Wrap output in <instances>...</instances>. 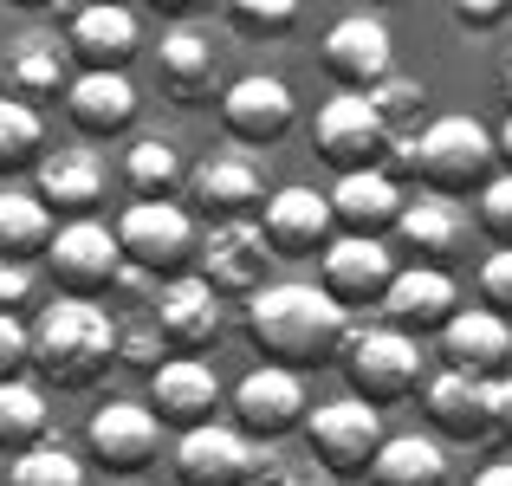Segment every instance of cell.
<instances>
[{"instance_id":"cell-1","label":"cell","mask_w":512,"mask_h":486,"mask_svg":"<svg viewBox=\"0 0 512 486\" xmlns=\"http://www.w3.org/2000/svg\"><path fill=\"white\" fill-rule=\"evenodd\" d=\"M240 331L279 370H318V363H338L344 337H350V312L331 305L312 279H266L260 292L240 299Z\"/></svg>"},{"instance_id":"cell-2","label":"cell","mask_w":512,"mask_h":486,"mask_svg":"<svg viewBox=\"0 0 512 486\" xmlns=\"http://www.w3.org/2000/svg\"><path fill=\"white\" fill-rule=\"evenodd\" d=\"M117 363V318L98 299H46L26 324V370L46 389H98Z\"/></svg>"},{"instance_id":"cell-3","label":"cell","mask_w":512,"mask_h":486,"mask_svg":"<svg viewBox=\"0 0 512 486\" xmlns=\"http://www.w3.org/2000/svg\"><path fill=\"white\" fill-rule=\"evenodd\" d=\"M383 169L389 175H415L428 195L467 201L493 169H500V156H493V130L480 124V117L448 111V117H435V124H422L415 137H396V143H389V162H383Z\"/></svg>"},{"instance_id":"cell-4","label":"cell","mask_w":512,"mask_h":486,"mask_svg":"<svg viewBox=\"0 0 512 486\" xmlns=\"http://www.w3.org/2000/svg\"><path fill=\"white\" fill-rule=\"evenodd\" d=\"M338 363H344L350 396L376 402V409L409 402L415 389H422V337L389 331V324H363V331H350L344 350H338Z\"/></svg>"},{"instance_id":"cell-5","label":"cell","mask_w":512,"mask_h":486,"mask_svg":"<svg viewBox=\"0 0 512 486\" xmlns=\"http://www.w3.org/2000/svg\"><path fill=\"white\" fill-rule=\"evenodd\" d=\"M46 273L65 299H104L111 286H124V247H117V227L98 221V214H78V221H59L46 240Z\"/></svg>"},{"instance_id":"cell-6","label":"cell","mask_w":512,"mask_h":486,"mask_svg":"<svg viewBox=\"0 0 512 486\" xmlns=\"http://www.w3.org/2000/svg\"><path fill=\"white\" fill-rule=\"evenodd\" d=\"M383 409L376 402H318V409H305V454L318 461V474L325 480H357L370 474L376 448H383Z\"/></svg>"},{"instance_id":"cell-7","label":"cell","mask_w":512,"mask_h":486,"mask_svg":"<svg viewBox=\"0 0 512 486\" xmlns=\"http://www.w3.org/2000/svg\"><path fill=\"white\" fill-rule=\"evenodd\" d=\"M117 247H124V266L143 279H175L195 266V214L182 201H130L117 214Z\"/></svg>"},{"instance_id":"cell-8","label":"cell","mask_w":512,"mask_h":486,"mask_svg":"<svg viewBox=\"0 0 512 486\" xmlns=\"http://www.w3.org/2000/svg\"><path fill=\"white\" fill-rule=\"evenodd\" d=\"M227 409H234V428L253 441V448H279L286 435H299V428H305L312 396H305V376H299V370L260 363V370H247V376L234 383Z\"/></svg>"},{"instance_id":"cell-9","label":"cell","mask_w":512,"mask_h":486,"mask_svg":"<svg viewBox=\"0 0 512 486\" xmlns=\"http://www.w3.org/2000/svg\"><path fill=\"white\" fill-rule=\"evenodd\" d=\"M292 124H299V98H292L286 78L273 72H247L234 78V85L221 91V130L234 150H273V143L292 137Z\"/></svg>"},{"instance_id":"cell-10","label":"cell","mask_w":512,"mask_h":486,"mask_svg":"<svg viewBox=\"0 0 512 486\" xmlns=\"http://www.w3.org/2000/svg\"><path fill=\"white\" fill-rule=\"evenodd\" d=\"M85 448L111 480H137L163 461V422L150 415V402H98L85 422Z\"/></svg>"},{"instance_id":"cell-11","label":"cell","mask_w":512,"mask_h":486,"mask_svg":"<svg viewBox=\"0 0 512 486\" xmlns=\"http://www.w3.org/2000/svg\"><path fill=\"white\" fill-rule=\"evenodd\" d=\"M389 143H396V137L383 130V117H376V104L363 98V91H338V98H325V104H318V117H312V150L325 156L338 175L383 169Z\"/></svg>"},{"instance_id":"cell-12","label":"cell","mask_w":512,"mask_h":486,"mask_svg":"<svg viewBox=\"0 0 512 486\" xmlns=\"http://www.w3.org/2000/svg\"><path fill=\"white\" fill-rule=\"evenodd\" d=\"M253 467H260V448L240 435L234 422H201V428H182L169 448V474L175 486H247Z\"/></svg>"},{"instance_id":"cell-13","label":"cell","mask_w":512,"mask_h":486,"mask_svg":"<svg viewBox=\"0 0 512 486\" xmlns=\"http://www.w3.org/2000/svg\"><path fill=\"white\" fill-rule=\"evenodd\" d=\"M396 279V247L370 234H338L325 253H318V292L344 312H370L376 299Z\"/></svg>"},{"instance_id":"cell-14","label":"cell","mask_w":512,"mask_h":486,"mask_svg":"<svg viewBox=\"0 0 512 486\" xmlns=\"http://www.w3.org/2000/svg\"><path fill=\"white\" fill-rule=\"evenodd\" d=\"M195 273L208 279L221 299H247L273 279V247H266L260 221H214L208 240H195Z\"/></svg>"},{"instance_id":"cell-15","label":"cell","mask_w":512,"mask_h":486,"mask_svg":"<svg viewBox=\"0 0 512 486\" xmlns=\"http://www.w3.org/2000/svg\"><path fill=\"white\" fill-rule=\"evenodd\" d=\"M182 182H188V208L208 214V227L214 221H253V214H260V201H266V175H260V162H253L247 150H214V156H201Z\"/></svg>"},{"instance_id":"cell-16","label":"cell","mask_w":512,"mask_h":486,"mask_svg":"<svg viewBox=\"0 0 512 486\" xmlns=\"http://www.w3.org/2000/svg\"><path fill=\"white\" fill-rule=\"evenodd\" d=\"M260 234L266 247H273V260H318V253L338 240V221H331V201L318 195V188H273V195L260 201Z\"/></svg>"},{"instance_id":"cell-17","label":"cell","mask_w":512,"mask_h":486,"mask_svg":"<svg viewBox=\"0 0 512 486\" xmlns=\"http://www.w3.org/2000/svg\"><path fill=\"white\" fill-rule=\"evenodd\" d=\"M150 318H156V331H163V344L175 350V357H201V350L221 337L227 305H221V292H214L201 273H175V279L156 286Z\"/></svg>"},{"instance_id":"cell-18","label":"cell","mask_w":512,"mask_h":486,"mask_svg":"<svg viewBox=\"0 0 512 486\" xmlns=\"http://www.w3.org/2000/svg\"><path fill=\"white\" fill-rule=\"evenodd\" d=\"M143 46V26L124 0H85L65 26V52H72L78 72H130Z\"/></svg>"},{"instance_id":"cell-19","label":"cell","mask_w":512,"mask_h":486,"mask_svg":"<svg viewBox=\"0 0 512 486\" xmlns=\"http://www.w3.org/2000/svg\"><path fill=\"white\" fill-rule=\"evenodd\" d=\"M318 59H325V72L338 78L344 91H370L376 78L396 72V39H389V26L376 20V13H344V20H331V33L318 39Z\"/></svg>"},{"instance_id":"cell-20","label":"cell","mask_w":512,"mask_h":486,"mask_svg":"<svg viewBox=\"0 0 512 486\" xmlns=\"http://www.w3.org/2000/svg\"><path fill=\"white\" fill-rule=\"evenodd\" d=\"M376 312H383L389 331L435 337L441 324L461 312V286H454V273H441V266H396L389 292L376 299Z\"/></svg>"},{"instance_id":"cell-21","label":"cell","mask_w":512,"mask_h":486,"mask_svg":"<svg viewBox=\"0 0 512 486\" xmlns=\"http://www.w3.org/2000/svg\"><path fill=\"white\" fill-rule=\"evenodd\" d=\"M441 344V363L461 376H480V383H493V376L512 370V318L487 312V305H461L448 324L435 331Z\"/></svg>"},{"instance_id":"cell-22","label":"cell","mask_w":512,"mask_h":486,"mask_svg":"<svg viewBox=\"0 0 512 486\" xmlns=\"http://www.w3.org/2000/svg\"><path fill=\"white\" fill-rule=\"evenodd\" d=\"M214 409H221V376H214L208 357H163L150 370V415L163 428H201L214 422Z\"/></svg>"},{"instance_id":"cell-23","label":"cell","mask_w":512,"mask_h":486,"mask_svg":"<svg viewBox=\"0 0 512 486\" xmlns=\"http://www.w3.org/2000/svg\"><path fill=\"white\" fill-rule=\"evenodd\" d=\"M389 234H396V247L415 253V266H441V273H448L467 253V208L422 188V195H402V214H396Z\"/></svg>"},{"instance_id":"cell-24","label":"cell","mask_w":512,"mask_h":486,"mask_svg":"<svg viewBox=\"0 0 512 486\" xmlns=\"http://www.w3.org/2000/svg\"><path fill=\"white\" fill-rule=\"evenodd\" d=\"M33 195L46 201V214H65V221L98 214V201H104L98 150H91V143H59V150H46L33 162Z\"/></svg>"},{"instance_id":"cell-25","label":"cell","mask_w":512,"mask_h":486,"mask_svg":"<svg viewBox=\"0 0 512 486\" xmlns=\"http://www.w3.org/2000/svg\"><path fill=\"white\" fill-rule=\"evenodd\" d=\"M214 78H221L214 39L201 33V26L175 20L163 33V46H156V85H163V98L182 104V111H201V104L214 98Z\"/></svg>"},{"instance_id":"cell-26","label":"cell","mask_w":512,"mask_h":486,"mask_svg":"<svg viewBox=\"0 0 512 486\" xmlns=\"http://www.w3.org/2000/svg\"><path fill=\"white\" fill-rule=\"evenodd\" d=\"M65 98V117H72L78 137H124L130 124H137V85H130V72H72V85L59 91Z\"/></svg>"},{"instance_id":"cell-27","label":"cell","mask_w":512,"mask_h":486,"mask_svg":"<svg viewBox=\"0 0 512 486\" xmlns=\"http://www.w3.org/2000/svg\"><path fill=\"white\" fill-rule=\"evenodd\" d=\"M72 72L78 65H72V52H65L59 33H20L7 46V59H0V91L20 98V104H46L72 85Z\"/></svg>"},{"instance_id":"cell-28","label":"cell","mask_w":512,"mask_h":486,"mask_svg":"<svg viewBox=\"0 0 512 486\" xmlns=\"http://www.w3.org/2000/svg\"><path fill=\"white\" fill-rule=\"evenodd\" d=\"M325 201H331V221H338L344 234H370V240H383L402 214V188H396L389 169H350V175L331 182Z\"/></svg>"},{"instance_id":"cell-29","label":"cell","mask_w":512,"mask_h":486,"mask_svg":"<svg viewBox=\"0 0 512 486\" xmlns=\"http://www.w3.org/2000/svg\"><path fill=\"white\" fill-rule=\"evenodd\" d=\"M422 415L435 422L441 441H487L493 422H487V383L480 376H461V370H441L422 383Z\"/></svg>"},{"instance_id":"cell-30","label":"cell","mask_w":512,"mask_h":486,"mask_svg":"<svg viewBox=\"0 0 512 486\" xmlns=\"http://www.w3.org/2000/svg\"><path fill=\"white\" fill-rule=\"evenodd\" d=\"M370 486H448V454L435 435H383Z\"/></svg>"},{"instance_id":"cell-31","label":"cell","mask_w":512,"mask_h":486,"mask_svg":"<svg viewBox=\"0 0 512 486\" xmlns=\"http://www.w3.org/2000/svg\"><path fill=\"white\" fill-rule=\"evenodd\" d=\"M52 435V402L39 383H26V376H7L0 383V454H20L33 448V441Z\"/></svg>"},{"instance_id":"cell-32","label":"cell","mask_w":512,"mask_h":486,"mask_svg":"<svg viewBox=\"0 0 512 486\" xmlns=\"http://www.w3.org/2000/svg\"><path fill=\"white\" fill-rule=\"evenodd\" d=\"M52 240V214L39 195H20V188H0V260H26L33 266V253H46Z\"/></svg>"},{"instance_id":"cell-33","label":"cell","mask_w":512,"mask_h":486,"mask_svg":"<svg viewBox=\"0 0 512 486\" xmlns=\"http://www.w3.org/2000/svg\"><path fill=\"white\" fill-rule=\"evenodd\" d=\"M39 156H46V117H39V104H20L0 91V182L33 169Z\"/></svg>"},{"instance_id":"cell-34","label":"cell","mask_w":512,"mask_h":486,"mask_svg":"<svg viewBox=\"0 0 512 486\" xmlns=\"http://www.w3.org/2000/svg\"><path fill=\"white\" fill-rule=\"evenodd\" d=\"M124 188L137 201H169L175 188H182V156H175V143L163 137H137L124 150Z\"/></svg>"},{"instance_id":"cell-35","label":"cell","mask_w":512,"mask_h":486,"mask_svg":"<svg viewBox=\"0 0 512 486\" xmlns=\"http://www.w3.org/2000/svg\"><path fill=\"white\" fill-rule=\"evenodd\" d=\"M0 486H85V461H78L59 435H46V441L13 454V467H7Z\"/></svg>"},{"instance_id":"cell-36","label":"cell","mask_w":512,"mask_h":486,"mask_svg":"<svg viewBox=\"0 0 512 486\" xmlns=\"http://www.w3.org/2000/svg\"><path fill=\"white\" fill-rule=\"evenodd\" d=\"M363 98L376 104V117H383L389 137H415V130H422V104H428V85H422V78L389 72V78H376Z\"/></svg>"},{"instance_id":"cell-37","label":"cell","mask_w":512,"mask_h":486,"mask_svg":"<svg viewBox=\"0 0 512 486\" xmlns=\"http://www.w3.org/2000/svg\"><path fill=\"white\" fill-rule=\"evenodd\" d=\"M227 7V26L247 39H279L299 26V0H221Z\"/></svg>"},{"instance_id":"cell-38","label":"cell","mask_w":512,"mask_h":486,"mask_svg":"<svg viewBox=\"0 0 512 486\" xmlns=\"http://www.w3.org/2000/svg\"><path fill=\"white\" fill-rule=\"evenodd\" d=\"M474 227L493 247H512V169H493L487 182L474 188Z\"/></svg>"},{"instance_id":"cell-39","label":"cell","mask_w":512,"mask_h":486,"mask_svg":"<svg viewBox=\"0 0 512 486\" xmlns=\"http://www.w3.org/2000/svg\"><path fill=\"white\" fill-rule=\"evenodd\" d=\"M163 357H175V350L163 344V331H156V318H150V312L117 318V363H124V370H143V376H150Z\"/></svg>"},{"instance_id":"cell-40","label":"cell","mask_w":512,"mask_h":486,"mask_svg":"<svg viewBox=\"0 0 512 486\" xmlns=\"http://www.w3.org/2000/svg\"><path fill=\"white\" fill-rule=\"evenodd\" d=\"M325 474H318L312 454H279V448H260V467H253L247 486H318Z\"/></svg>"},{"instance_id":"cell-41","label":"cell","mask_w":512,"mask_h":486,"mask_svg":"<svg viewBox=\"0 0 512 486\" xmlns=\"http://www.w3.org/2000/svg\"><path fill=\"white\" fill-rule=\"evenodd\" d=\"M480 305L512 318V247H493L487 260H480Z\"/></svg>"},{"instance_id":"cell-42","label":"cell","mask_w":512,"mask_h":486,"mask_svg":"<svg viewBox=\"0 0 512 486\" xmlns=\"http://www.w3.org/2000/svg\"><path fill=\"white\" fill-rule=\"evenodd\" d=\"M448 7L467 33H500V26H512V0H448Z\"/></svg>"},{"instance_id":"cell-43","label":"cell","mask_w":512,"mask_h":486,"mask_svg":"<svg viewBox=\"0 0 512 486\" xmlns=\"http://www.w3.org/2000/svg\"><path fill=\"white\" fill-rule=\"evenodd\" d=\"M26 370V318L20 312H0V383Z\"/></svg>"},{"instance_id":"cell-44","label":"cell","mask_w":512,"mask_h":486,"mask_svg":"<svg viewBox=\"0 0 512 486\" xmlns=\"http://www.w3.org/2000/svg\"><path fill=\"white\" fill-rule=\"evenodd\" d=\"M26 305H33V266L0 260V312H26Z\"/></svg>"},{"instance_id":"cell-45","label":"cell","mask_w":512,"mask_h":486,"mask_svg":"<svg viewBox=\"0 0 512 486\" xmlns=\"http://www.w3.org/2000/svg\"><path fill=\"white\" fill-rule=\"evenodd\" d=\"M487 422H493V435H500V441H512V370L487 383Z\"/></svg>"},{"instance_id":"cell-46","label":"cell","mask_w":512,"mask_h":486,"mask_svg":"<svg viewBox=\"0 0 512 486\" xmlns=\"http://www.w3.org/2000/svg\"><path fill=\"white\" fill-rule=\"evenodd\" d=\"M150 7L163 13V20H188V13H201L208 0H150Z\"/></svg>"},{"instance_id":"cell-47","label":"cell","mask_w":512,"mask_h":486,"mask_svg":"<svg viewBox=\"0 0 512 486\" xmlns=\"http://www.w3.org/2000/svg\"><path fill=\"white\" fill-rule=\"evenodd\" d=\"M493 156H500V169H512V111H506V124L493 130Z\"/></svg>"},{"instance_id":"cell-48","label":"cell","mask_w":512,"mask_h":486,"mask_svg":"<svg viewBox=\"0 0 512 486\" xmlns=\"http://www.w3.org/2000/svg\"><path fill=\"white\" fill-rule=\"evenodd\" d=\"M474 486H512V461H493V467H480Z\"/></svg>"},{"instance_id":"cell-49","label":"cell","mask_w":512,"mask_h":486,"mask_svg":"<svg viewBox=\"0 0 512 486\" xmlns=\"http://www.w3.org/2000/svg\"><path fill=\"white\" fill-rule=\"evenodd\" d=\"M7 7H20V13H46V7H59V0H7Z\"/></svg>"},{"instance_id":"cell-50","label":"cell","mask_w":512,"mask_h":486,"mask_svg":"<svg viewBox=\"0 0 512 486\" xmlns=\"http://www.w3.org/2000/svg\"><path fill=\"white\" fill-rule=\"evenodd\" d=\"M500 91H506V104H512V59L500 65Z\"/></svg>"},{"instance_id":"cell-51","label":"cell","mask_w":512,"mask_h":486,"mask_svg":"<svg viewBox=\"0 0 512 486\" xmlns=\"http://www.w3.org/2000/svg\"><path fill=\"white\" fill-rule=\"evenodd\" d=\"M111 486H137V480H111Z\"/></svg>"},{"instance_id":"cell-52","label":"cell","mask_w":512,"mask_h":486,"mask_svg":"<svg viewBox=\"0 0 512 486\" xmlns=\"http://www.w3.org/2000/svg\"><path fill=\"white\" fill-rule=\"evenodd\" d=\"M376 7H389V0H376Z\"/></svg>"},{"instance_id":"cell-53","label":"cell","mask_w":512,"mask_h":486,"mask_svg":"<svg viewBox=\"0 0 512 486\" xmlns=\"http://www.w3.org/2000/svg\"><path fill=\"white\" fill-rule=\"evenodd\" d=\"M124 7H130V0H124Z\"/></svg>"}]
</instances>
